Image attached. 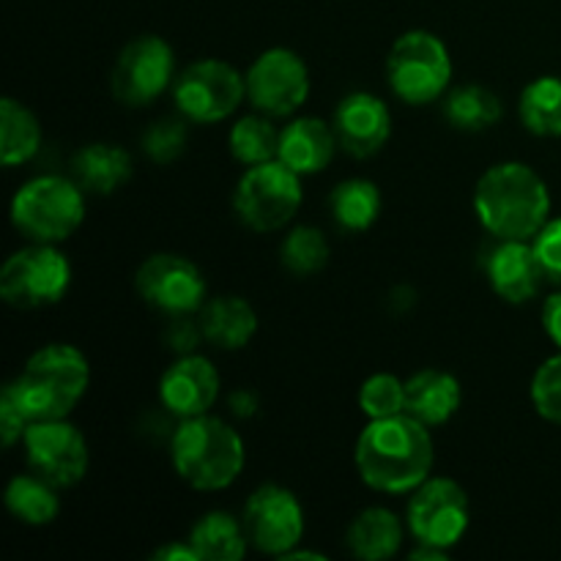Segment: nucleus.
<instances>
[{"instance_id": "nucleus-1", "label": "nucleus", "mask_w": 561, "mask_h": 561, "mask_svg": "<svg viewBox=\"0 0 561 561\" xmlns=\"http://www.w3.org/2000/svg\"><path fill=\"white\" fill-rule=\"evenodd\" d=\"M356 469L365 485L381 493H414L431 477L433 438L411 414L370 420L356 442Z\"/></svg>"}, {"instance_id": "nucleus-2", "label": "nucleus", "mask_w": 561, "mask_h": 561, "mask_svg": "<svg viewBox=\"0 0 561 561\" xmlns=\"http://www.w3.org/2000/svg\"><path fill=\"white\" fill-rule=\"evenodd\" d=\"M474 211L496 239L531 241L551 219V192L529 164H493L474 190Z\"/></svg>"}, {"instance_id": "nucleus-3", "label": "nucleus", "mask_w": 561, "mask_h": 561, "mask_svg": "<svg viewBox=\"0 0 561 561\" xmlns=\"http://www.w3.org/2000/svg\"><path fill=\"white\" fill-rule=\"evenodd\" d=\"M91 383V365L85 354L69 343L38 348L20 376L9 383L16 403L31 422L66 420Z\"/></svg>"}, {"instance_id": "nucleus-4", "label": "nucleus", "mask_w": 561, "mask_h": 561, "mask_svg": "<svg viewBox=\"0 0 561 561\" xmlns=\"http://www.w3.org/2000/svg\"><path fill=\"white\" fill-rule=\"evenodd\" d=\"M173 466L186 485L222 491L244 469V442L217 416H190L173 436Z\"/></svg>"}, {"instance_id": "nucleus-5", "label": "nucleus", "mask_w": 561, "mask_h": 561, "mask_svg": "<svg viewBox=\"0 0 561 561\" xmlns=\"http://www.w3.org/2000/svg\"><path fill=\"white\" fill-rule=\"evenodd\" d=\"M85 219V197L77 181L64 175H38L16 190L11 222L33 244L66 241Z\"/></svg>"}, {"instance_id": "nucleus-6", "label": "nucleus", "mask_w": 561, "mask_h": 561, "mask_svg": "<svg viewBox=\"0 0 561 561\" xmlns=\"http://www.w3.org/2000/svg\"><path fill=\"white\" fill-rule=\"evenodd\" d=\"M387 80L394 96L409 104H431L453 80L447 44L431 31H409L392 44L387 58Z\"/></svg>"}, {"instance_id": "nucleus-7", "label": "nucleus", "mask_w": 561, "mask_h": 561, "mask_svg": "<svg viewBox=\"0 0 561 561\" xmlns=\"http://www.w3.org/2000/svg\"><path fill=\"white\" fill-rule=\"evenodd\" d=\"M299 179L301 175L279 159L247 170L233 195V208L241 222L257 233L285 228L301 206Z\"/></svg>"}, {"instance_id": "nucleus-8", "label": "nucleus", "mask_w": 561, "mask_h": 561, "mask_svg": "<svg viewBox=\"0 0 561 561\" xmlns=\"http://www.w3.org/2000/svg\"><path fill=\"white\" fill-rule=\"evenodd\" d=\"M71 266L53 244H33L14 252L0 268V296L16 310H38L64 299Z\"/></svg>"}, {"instance_id": "nucleus-9", "label": "nucleus", "mask_w": 561, "mask_h": 561, "mask_svg": "<svg viewBox=\"0 0 561 561\" xmlns=\"http://www.w3.org/2000/svg\"><path fill=\"white\" fill-rule=\"evenodd\" d=\"M181 115L197 124H217L239 110L247 96V77L225 60H197L181 71L173 88Z\"/></svg>"}, {"instance_id": "nucleus-10", "label": "nucleus", "mask_w": 561, "mask_h": 561, "mask_svg": "<svg viewBox=\"0 0 561 561\" xmlns=\"http://www.w3.org/2000/svg\"><path fill=\"white\" fill-rule=\"evenodd\" d=\"M469 496L449 477H427L409 502V529L425 546L449 551L469 529Z\"/></svg>"}, {"instance_id": "nucleus-11", "label": "nucleus", "mask_w": 561, "mask_h": 561, "mask_svg": "<svg viewBox=\"0 0 561 561\" xmlns=\"http://www.w3.org/2000/svg\"><path fill=\"white\" fill-rule=\"evenodd\" d=\"M140 299L164 316H195L206 305V279L201 268L181 255L159 252L142 261L135 274Z\"/></svg>"}, {"instance_id": "nucleus-12", "label": "nucleus", "mask_w": 561, "mask_h": 561, "mask_svg": "<svg viewBox=\"0 0 561 561\" xmlns=\"http://www.w3.org/2000/svg\"><path fill=\"white\" fill-rule=\"evenodd\" d=\"M22 444H25L31 471L47 480L49 485L71 488L88 474V463H91L88 444L71 422H31Z\"/></svg>"}, {"instance_id": "nucleus-13", "label": "nucleus", "mask_w": 561, "mask_h": 561, "mask_svg": "<svg viewBox=\"0 0 561 561\" xmlns=\"http://www.w3.org/2000/svg\"><path fill=\"white\" fill-rule=\"evenodd\" d=\"M173 49L159 36H140L121 49L110 75L113 96L126 107H146L173 82Z\"/></svg>"}, {"instance_id": "nucleus-14", "label": "nucleus", "mask_w": 561, "mask_h": 561, "mask_svg": "<svg viewBox=\"0 0 561 561\" xmlns=\"http://www.w3.org/2000/svg\"><path fill=\"white\" fill-rule=\"evenodd\" d=\"M247 96L252 107L272 118L296 113L310 96V71L305 60L294 49H266L247 71Z\"/></svg>"}, {"instance_id": "nucleus-15", "label": "nucleus", "mask_w": 561, "mask_h": 561, "mask_svg": "<svg viewBox=\"0 0 561 561\" xmlns=\"http://www.w3.org/2000/svg\"><path fill=\"white\" fill-rule=\"evenodd\" d=\"M241 524L250 546L268 557H285L305 535V510L288 488L263 485L247 499Z\"/></svg>"}, {"instance_id": "nucleus-16", "label": "nucleus", "mask_w": 561, "mask_h": 561, "mask_svg": "<svg viewBox=\"0 0 561 561\" xmlns=\"http://www.w3.org/2000/svg\"><path fill=\"white\" fill-rule=\"evenodd\" d=\"M219 398V373L206 356L186 354L164 370L159 381V400L170 414L190 420L208 414Z\"/></svg>"}, {"instance_id": "nucleus-17", "label": "nucleus", "mask_w": 561, "mask_h": 561, "mask_svg": "<svg viewBox=\"0 0 561 561\" xmlns=\"http://www.w3.org/2000/svg\"><path fill=\"white\" fill-rule=\"evenodd\" d=\"M334 135L351 157H376L392 135V115L387 104L373 93H351L337 104Z\"/></svg>"}, {"instance_id": "nucleus-18", "label": "nucleus", "mask_w": 561, "mask_h": 561, "mask_svg": "<svg viewBox=\"0 0 561 561\" xmlns=\"http://www.w3.org/2000/svg\"><path fill=\"white\" fill-rule=\"evenodd\" d=\"M482 266H485L491 288L510 305H524L535 299L540 294V285L546 283L531 241L499 239V244L488 250Z\"/></svg>"}, {"instance_id": "nucleus-19", "label": "nucleus", "mask_w": 561, "mask_h": 561, "mask_svg": "<svg viewBox=\"0 0 561 561\" xmlns=\"http://www.w3.org/2000/svg\"><path fill=\"white\" fill-rule=\"evenodd\" d=\"M337 146L334 126L321 118H299L279 131L277 159L299 175H312L332 162Z\"/></svg>"}, {"instance_id": "nucleus-20", "label": "nucleus", "mask_w": 561, "mask_h": 561, "mask_svg": "<svg viewBox=\"0 0 561 561\" xmlns=\"http://www.w3.org/2000/svg\"><path fill=\"white\" fill-rule=\"evenodd\" d=\"M460 400L458 378L444 370H422L405 381V414L427 427L447 425L458 414Z\"/></svg>"}, {"instance_id": "nucleus-21", "label": "nucleus", "mask_w": 561, "mask_h": 561, "mask_svg": "<svg viewBox=\"0 0 561 561\" xmlns=\"http://www.w3.org/2000/svg\"><path fill=\"white\" fill-rule=\"evenodd\" d=\"M71 175L82 192L91 195H110L121 190L131 179V157L121 146L110 142H93L80 148L71 159Z\"/></svg>"}, {"instance_id": "nucleus-22", "label": "nucleus", "mask_w": 561, "mask_h": 561, "mask_svg": "<svg viewBox=\"0 0 561 561\" xmlns=\"http://www.w3.org/2000/svg\"><path fill=\"white\" fill-rule=\"evenodd\" d=\"M203 337L222 351L244 348L257 332V316L241 296H219L201 310Z\"/></svg>"}, {"instance_id": "nucleus-23", "label": "nucleus", "mask_w": 561, "mask_h": 561, "mask_svg": "<svg viewBox=\"0 0 561 561\" xmlns=\"http://www.w3.org/2000/svg\"><path fill=\"white\" fill-rule=\"evenodd\" d=\"M403 542V526L392 510L370 507L354 518L348 529V548L365 561H383L394 557Z\"/></svg>"}, {"instance_id": "nucleus-24", "label": "nucleus", "mask_w": 561, "mask_h": 561, "mask_svg": "<svg viewBox=\"0 0 561 561\" xmlns=\"http://www.w3.org/2000/svg\"><path fill=\"white\" fill-rule=\"evenodd\" d=\"M329 211H332L337 228L348 230V233H362L381 214V192L367 179L340 181L329 195Z\"/></svg>"}, {"instance_id": "nucleus-25", "label": "nucleus", "mask_w": 561, "mask_h": 561, "mask_svg": "<svg viewBox=\"0 0 561 561\" xmlns=\"http://www.w3.org/2000/svg\"><path fill=\"white\" fill-rule=\"evenodd\" d=\"M42 146V126L36 115L20 104L16 99L5 96L0 102V159L5 168L25 164L27 159L36 157Z\"/></svg>"}, {"instance_id": "nucleus-26", "label": "nucleus", "mask_w": 561, "mask_h": 561, "mask_svg": "<svg viewBox=\"0 0 561 561\" xmlns=\"http://www.w3.org/2000/svg\"><path fill=\"white\" fill-rule=\"evenodd\" d=\"M190 542L203 561H239L247 553L244 524L228 513H208L192 526Z\"/></svg>"}, {"instance_id": "nucleus-27", "label": "nucleus", "mask_w": 561, "mask_h": 561, "mask_svg": "<svg viewBox=\"0 0 561 561\" xmlns=\"http://www.w3.org/2000/svg\"><path fill=\"white\" fill-rule=\"evenodd\" d=\"M58 488L38 474H16L5 488V507L16 520L27 526H47L58 518Z\"/></svg>"}, {"instance_id": "nucleus-28", "label": "nucleus", "mask_w": 561, "mask_h": 561, "mask_svg": "<svg viewBox=\"0 0 561 561\" xmlns=\"http://www.w3.org/2000/svg\"><path fill=\"white\" fill-rule=\"evenodd\" d=\"M520 124L537 137H561V77H537L518 102Z\"/></svg>"}, {"instance_id": "nucleus-29", "label": "nucleus", "mask_w": 561, "mask_h": 561, "mask_svg": "<svg viewBox=\"0 0 561 561\" xmlns=\"http://www.w3.org/2000/svg\"><path fill=\"white\" fill-rule=\"evenodd\" d=\"M444 115L460 131L491 129L502 118V102L491 88L460 85L444 102Z\"/></svg>"}, {"instance_id": "nucleus-30", "label": "nucleus", "mask_w": 561, "mask_h": 561, "mask_svg": "<svg viewBox=\"0 0 561 561\" xmlns=\"http://www.w3.org/2000/svg\"><path fill=\"white\" fill-rule=\"evenodd\" d=\"M228 142L236 162L250 164V168L272 162V159H277L279 151L277 129L266 118H261V115H247V118L236 121Z\"/></svg>"}, {"instance_id": "nucleus-31", "label": "nucleus", "mask_w": 561, "mask_h": 561, "mask_svg": "<svg viewBox=\"0 0 561 561\" xmlns=\"http://www.w3.org/2000/svg\"><path fill=\"white\" fill-rule=\"evenodd\" d=\"M279 252H283L285 268L294 274H301V277L318 274L329 263L327 236L318 228H307V225L290 230V233L285 236L283 250Z\"/></svg>"}, {"instance_id": "nucleus-32", "label": "nucleus", "mask_w": 561, "mask_h": 561, "mask_svg": "<svg viewBox=\"0 0 561 561\" xmlns=\"http://www.w3.org/2000/svg\"><path fill=\"white\" fill-rule=\"evenodd\" d=\"M359 405L367 420H383V416L403 414L405 411V383L392 373L370 376L359 389Z\"/></svg>"}, {"instance_id": "nucleus-33", "label": "nucleus", "mask_w": 561, "mask_h": 561, "mask_svg": "<svg viewBox=\"0 0 561 561\" xmlns=\"http://www.w3.org/2000/svg\"><path fill=\"white\" fill-rule=\"evenodd\" d=\"M531 403L542 420L561 427V351L542 362L531 378Z\"/></svg>"}, {"instance_id": "nucleus-34", "label": "nucleus", "mask_w": 561, "mask_h": 561, "mask_svg": "<svg viewBox=\"0 0 561 561\" xmlns=\"http://www.w3.org/2000/svg\"><path fill=\"white\" fill-rule=\"evenodd\" d=\"M186 148V126L175 118H162L148 126L142 135V151L148 159L159 164H170L179 159Z\"/></svg>"}, {"instance_id": "nucleus-35", "label": "nucleus", "mask_w": 561, "mask_h": 561, "mask_svg": "<svg viewBox=\"0 0 561 561\" xmlns=\"http://www.w3.org/2000/svg\"><path fill=\"white\" fill-rule=\"evenodd\" d=\"M531 250L540 263L542 277L561 288V217L548 219L546 228L531 239Z\"/></svg>"}, {"instance_id": "nucleus-36", "label": "nucleus", "mask_w": 561, "mask_h": 561, "mask_svg": "<svg viewBox=\"0 0 561 561\" xmlns=\"http://www.w3.org/2000/svg\"><path fill=\"white\" fill-rule=\"evenodd\" d=\"M27 425H31V420H27L22 405L16 403L14 392H11L9 383H5L3 394H0V438H3V447L11 449L16 442H22Z\"/></svg>"}, {"instance_id": "nucleus-37", "label": "nucleus", "mask_w": 561, "mask_h": 561, "mask_svg": "<svg viewBox=\"0 0 561 561\" xmlns=\"http://www.w3.org/2000/svg\"><path fill=\"white\" fill-rule=\"evenodd\" d=\"M201 340H206L203 337V327L192 316H173V321L164 329V343H168L170 351H175L181 356L195 354Z\"/></svg>"}, {"instance_id": "nucleus-38", "label": "nucleus", "mask_w": 561, "mask_h": 561, "mask_svg": "<svg viewBox=\"0 0 561 561\" xmlns=\"http://www.w3.org/2000/svg\"><path fill=\"white\" fill-rule=\"evenodd\" d=\"M542 327H546L548 337L557 343V348L561 351V290L559 294L548 296L546 307H542Z\"/></svg>"}, {"instance_id": "nucleus-39", "label": "nucleus", "mask_w": 561, "mask_h": 561, "mask_svg": "<svg viewBox=\"0 0 561 561\" xmlns=\"http://www.w3.org/2000/svg\"><path fill=\"white\" fill-rule=\"evenodd\" d=\"M151 559H157V561H201V553H197L195 546L186 540V542H168L164 548L153 551Z\"/></svg>"}, {"instance_id": "nucleus-40", "label": "nucleus", "mask_w": 561, "mask_h": 561, "mask_svg": "<svg viewBox=\"0 0 561 561\" xmlns=\"http://www.w3.org/2000/svg\"><path fill=\"white\" fill-rule=\"evenodd\" d=\"M230 409H233V414L239 416H252L257 409V400L252 392H236L233 398H230Z\"/></svg>"}]
</instances>
